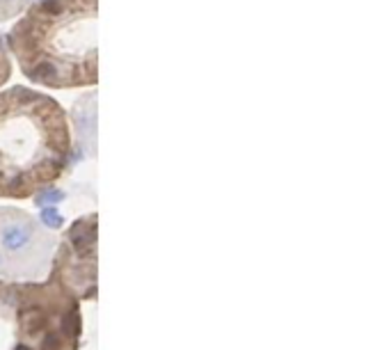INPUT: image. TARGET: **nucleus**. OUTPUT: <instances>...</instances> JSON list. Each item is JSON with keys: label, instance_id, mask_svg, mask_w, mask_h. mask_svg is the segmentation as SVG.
<instances>
[{"label": "nucleus", "instance_id": "f257e3e1", "mask_svg": "<svg viewBox=\"0 0 391 350\" xmlns=\"http://www.w3.org/2000/svg\"><path fill=\"white\" fill-rule=\"evenodd\" d=\"M64 119L28 92L0 98V190L21 192L48 181L64 163Z\"/></svg>", "mask_w": 391, "mask_h": 350}, {"label": "nucleus", "instance_id": "f03ea898", "mask_svg": "<svg viewBox=\"0 0 391 350\" xmlns=\"http://www.w3.org/2000/svg\"><path fill=\"white\" fill-rule=\"evenodd\" d=\"M25 240H28V233H25V229H23L21 224H12L2 233V245L7 247V250H19Z\"/></svg>", "mask_w": 391, "mask_h": 350}, {"label": "nucleus", "instance_id": "7ed1b4c3", "mask_svg": "<svg viewBox=\"0 0 391 350\" xmlns=\"http://www.w3.org/2000/svg\"><path fill=\"white\" fill-rule=\"evenodd\" d=\"M44 222L50 224V227H60V224H62V217H57L55 210L48 209V210H44Z\"/></svg>", "mask_w": 391, "mask_h": 350}]
</instances>
